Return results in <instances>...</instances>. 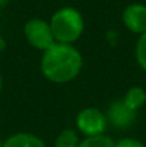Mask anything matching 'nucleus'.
<instances>
[{
	"label": "nucleus",
	"mask_w": 146,
	"mask_h": 147,
	"mask_svg": "<svg viewBox=\"0 0 146 147\" xmlns=\"http://www.w3.org/2000/svg\"><path fill=\"white\" fill-rule=\"evenodd\" d=\"M123 103L133 111H139L146 103V90L141 86H132L123 96Z\"/></svg>",
	"instance_id": "nucleus-8"
},
{
	"label": "nucleus",
	"mask_w": 146,
	"mask_h": 147,
	"mask_svg": "<svg viewBox=\"0 0 146 147\" xmlns=\"http://www.w3.org/2000/svg\"><path fill=\"white\" fill-rule=\"evenodd\" d=\"M75 126L79 134L83 137H95L105 134L107 129L106 114L97 107H85L82 109L75 120Z\"/></svg>",
	"instance_id": "nucleus-3"
},
{
	"label": "nucleus",
	"mask_w": 146,
	"mask_h": 147,
	"mask_svg": "<svg viewBox=\"0 0 146 147\" xmlns=\"http://www.w3.org/2000/svg\"><path fill=\"white\" fill-rule=\"evenodd\" d=\"M49 23L56 43L73 45L82 37L85 30V20L82 13L72 6L56 10L52 14Z\"/></svg>",
	"instance_id": "nucleus-2"
},
{
	"label": "nucleus",
	"mask_w": 146,
	"mask_h": 147,
	"mask_svg": "<svg viewBox=\"0 0 146 147\" xmlns=\"http://www.w3.org/2000/svg\"><path fill=\"white\" fill-rule=\"evenodd\" d=\"M83 69V56L73 45L54 43L42 53L40 71L49 82L66 84L73 82Z\"/></svg>",
	"instance_id": "nucleus-1"
},
{
	"label": "nucleus",
	"mask_w": 146,
	"mask_h": 147,
	"mask_svg": "<svg viewBox=\"0 0 146 147\" xmlns=\"http://www.w3.org/2000/svg\"><path fill=\"white\" fill-rule=\"evenodd\" d=\"M135 59L138 66L146 73V33L138 36L135 45Z\"/></svg>",
	"instance_id": "nucleus-11"
},
{
	"label": "nucleus",
	"mask_w": 146,
	"mask_h": 147,
	"mask_svg": "<svg viewBox=\"0 0 146 147\" xmlns=\"http://www.w3.org/2000/svg\"><path fill=\"white\" fill-rule=\"evenodd\" d=\"M3 147H48L43 139L29 131H19L10 134L4 142Z\"/></svg>",
	"instance_id": "nucleus-7"
},
{
	"label": "nucleus",
	"mask_w": 146,
	"mask_h": 147,
	"mask_svg": "<svg viewBox=\"0 0 146 147\" xmlns=\"http://www.w3.org/2000/svg\"><path fill=\"white\" fill-rule=\"evenodd\" d=\"M115 147H146V144L135 137H123L115 142Z\"/></svg>",
	"instance_id": "nucleus-12"
},
{
	"label": "nucleus",
	"mask_w": 146,
	"mask_h": 147,
	"mask_svg": "<svg viewBox=\"0 0 146 147\" xmlns=\"http://www.w3.org/2000/svg\"><path fill=\"white\" fill-rule=\"evenodd\" d=\"M77 147H115V140L107 134L95 137H83Z\"/></svg>",
	"instance_id": "nucleus-10"
},
{
	"label": "nucleus",
	"mask_w": 146,
	"mask_h": 147,
	"mask_svg": "<svg viewBox=\"0 0 146 147\" xmlns=\"http://www.w3.org/2000/svg\"><path fill=\"white\" fill-rule=\"evenodd\" d=\"M1 90H3V77L0 74V93H1Z\"/></svg>",
	"instance_id": "nucleus-13"
},
{
	"label": "nucleus",
	"mask_w": 146,
	"mask_h": 147,
	"mask_svg": "<svg viewBox=\"0 0 146 147\" xmlns=\"http://www.w3.org/2000/svg\"><path fill=\"white\" fill-rule=\"evenodd\" d=\"M105 114L107 119V124H110L112 127H115L117 130H126V129L132 127L138 117V113L130 110L123 103L122 98L112 101Z\"/></svg>",
	"instance_id": "nucleus-5"
},
{
	"label": "nucleus",
	"mask_w": 146,
	"mask_h": 147,
	"mask_svg": "<svg viewBox=\"0 0 146 147\" xmlns=\"http://www.w3.org/2000/svg\"><path fill=\"white\" fill-rule=\"evenodd\" d=\"M23 34H24L26 42L33 49L40 50L42 53L56 43L52 33L50 23L40 17L29 19L23 26Z\"/></svg>",
	"instance_id": "nucleus-4"
},
{
	"label": "nucleus",
	"mask_w": 146,
	"mask_h": 147,
	"mask_svg": "<svg viewBox=\"0 0 146 147\" xmlns=\"http://www.w3.org/2000/svg\"><path fill=\"white\" fill-rule=\"evenodd\" d=\"M123 26L133 34L146 33V4L143 3H130L122 11Z\"/></svg>",
	"instance_id": "nucleus-6"
},
{
	"label": "nucleus",
	"mask_w": 146,
	"mask_h": 147,
	"mask_svg": "<svg viewBox=\"0 0 146 147\" xmlns=\"http://www.w3.org/2000/svg\"><path fill=\"white\" fill-rule=\"evenodd\" d=\"M80 140L82 139H80V134L77 133V130L67 127V129H63L57 134L53 147H77Z\"/></svg>",
	"instance_id": "nucleus-9"
},
{
	"label": "nucleus",
	"mask_w": 146,
	"mask_h": 147,
	"mask_svg": "<svg viewBox=\"0 0 146 147\" xmlns=\"http://www.w3.org/2000/svg\"><path fill=\"white\" fill-rule=\"evenodd\" d=\"M0 147H3V142L1 140H0Z\"/></svg>",
	"instance_id": "nucleus-14"
}]
</instances>
